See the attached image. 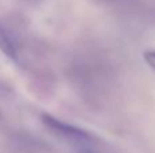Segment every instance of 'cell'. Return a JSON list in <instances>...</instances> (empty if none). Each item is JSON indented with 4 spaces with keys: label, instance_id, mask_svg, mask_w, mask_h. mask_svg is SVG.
<instances>
[{
    "label": "cell",
    "instance_id": "cell-5",
    "mask_svg": "<svg viewBox=\"0 0 155 153\" xmlns=\"http://www.w3.org/2000/svg\"><path fill=\"white\" fill-rule=\"evenodd\" d=\"M25 2L30 3V4H37V3H40L41 0H25Z\"/></svg>",
    "mask_w": 155,
    "mask_h": 153
},
{
    "label": "cell",
    "instance_id": "cell-4",
    "mask_svg": "<svg viewBox=\"0 0 155 153\" xmlns=\"http://www.w3.org/2000/svg\"><path fill=\"white\" fill-rule=\"evenodd\" d=\"M78 153H112V152H107V151H104V149H99L98 146H97V144H95V145L87 146V148L78 149Z\"/></svg>",
    "mask_w": 155,
    "mask_h": 153
},
{
    "label": "cell",
    "instance_id": "cell-1",
    "mask_svg": "<svg viewBox=\"0 0 155 153\" xmlns=\"http://www.w3.org/2000/svg\"><path fill=\"white\" fill-rule=\"evenodd\" d=\"M41 122L52 134H54L57 138H60L61 141L75 146L78 149L87 148V146L98 144L97 138L87 130L70 125L64 121H60L59 118L51 115V114L44 113L41 115Z\"/></svg>",
    "mask_w": 155,
    "mask_h": 153
},
{
    "label": "cell",
    "instance_id": "cell-3",
    "mask_svg": "<svg viewBox=\"0 0 155 153\" xmlns=\"http://www.w3.org/2000/svg\"><path fill=\"white\" fill-rule=\"evenodd\" d=\"M143 58L147 62V65L155 72V50H147L143 54Z\"/></svg>",
    "mask_w": 155,
    "mask_h": 153
},
{
    "label": "cell",
    "instance_id": "cell-2",
    "mask_svg": "<svg viewBox=\"0 0 155 153\" xmlns=\"http://www.w3.org/2000/svg\"><path fill=\"white\" fill-rule=\"evenodd\" d=\"M0 50L12 61L18 62L21 58V50L14 35L0 23Z\"/></svg>",
    "mask_w": 155,
    "mask_h": 153
}]
</instances>
